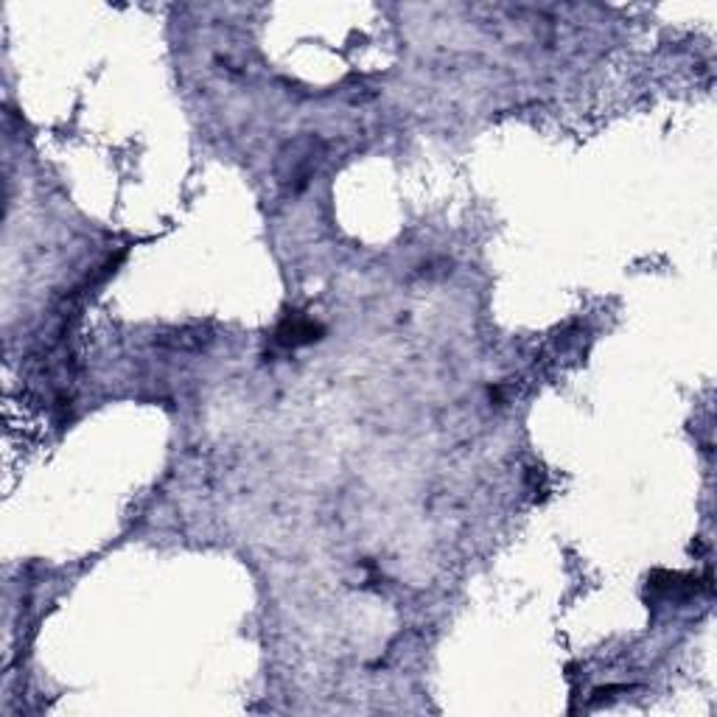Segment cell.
<instances>
[{"mask_svg":"<svg viewBox=\"0 0 717 717\" xmlns=\"http://www.w3.org/2000/svg\"><path fill=\"white\" fill-rule=\"evenodd\" d=\"M314 163H317V140L314 138L294 140V143L286 147V152H280L278 160L280 183H286V186L292 188L306 186L309 177H312L314 172Z\"/></svg>","mask_w":717,"mask_h":717,"instance_id":"6da1fadb","label":"cell"}]
</instances>
